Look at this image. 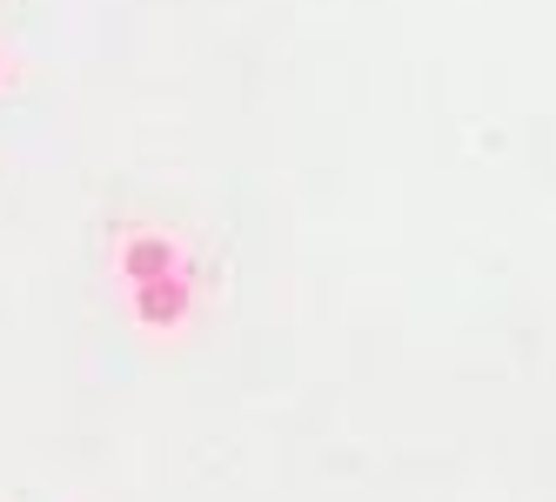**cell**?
Here are the masks:
<instances>
[{"label": "cell", "mask_w": 556, "mask_h": 502, "mask_svg": "<svg viewBox=\"0 0 556 502\" xmlns=\"http://www.w3.org/2000/svg\"><path fill=\"white\" fill-rule=\"evenodd\" d=\"M114 268H122L128 282H154V275H175L181 268V248L168 235H128L122 255H114Z\"/></svg>", "instance_id": "7a4b0ae2"}, {"label": "cell", "mask_w": 556, "mask_h": 502, "mask_svg": "<svg viewBox=\"0 0 556 502\" xmlns=\"http://www.w3.org/2000/svg\"><path fill=\"white\" fill-rule=\"evenodd\" d=\"M188 316V275H154V282H135V322L141 329H181Z\"/></svg>", "instance_id": "6da1fadb"}]
</instances>
